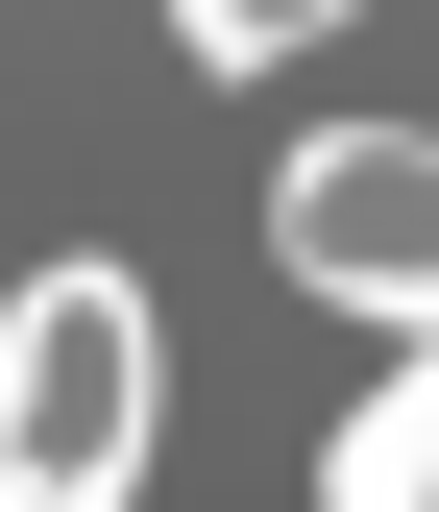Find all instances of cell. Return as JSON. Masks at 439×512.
Listing matches in <instances>:
<instances>
[{
  "label": "cell",
  "mask_w": 439,
  "mask_h": 512,
  "mask_svg": "<svg viewBox=\"0 0 439 512\" xmlns=\"http://www.w3.org/2000/svg\"><path fill=\"white\" fill-rule=\"evenodd\" d=\"M147 269H25L0 293V512H122L147 488Z\"/></svg>",
  "instance_id": "6da1fadb"
},
{
  "label": "cell",
  "mask_w": 439,
  "mask_h": 512,
  "mask_svg": "<svg viewBox=\"0 0 439 512\" xmlns=\"http://www.w3.org/2000/svg\"><path fill=\"white\" fill-rule=\"evenodd\" d=\"M269 269L391 317V342H439V147L415 122H318V147L269 171Z\"/></svg>",
  "instance_id": "7a4b0ae2"
},
{
  "label": "cell",
  "mask_w": 439,
  "mask_h": 512,
  "mask_svg": "<svg viewBox=\"0 0 439 512\" xmlns=\"http://www.w3.org/2000/svg\"><path fill=\"white\" fill-rule=\"evenodd\" d=\"M318 512H439V342H415L391 391H366V415L318 439Z\"/></svg>",
  "instance_id": "3957f363"
},
{
  "label": "cell",
  "mask_w": 439,
  "mask_h": 512,
  "mask_svg": "<svg viewBox=\"0 0 439 512\" xmlns=\"http://www.w3.org/2000/svg\"><path fill=\"white\" fill-rule=\"evenodd\" d=\"M318 25H366V0H171L196 74H269V49H318Z\"/></svg>",
  "instance_id": "277c9868"
}]
</instances>
